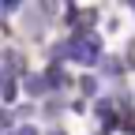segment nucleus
<instances>
[{"mask_svg": "<svg viewBox=\"0 0 135 135\" xmlns=\"http://www.w3.org/2000/svg\"><path fill=\"white\" fill-rule=\"evenodd\" d=\"M98 49H101V41H98V38H90V41H79L71 56H75V60H83V64H94V60H98Z\"/></svg>", "mask_w": 135, "mask_h": 135, "instance_id": "1", "label": "nucleus"}, {"mask_svg": "<svg viewBox=\"0 0 135 135\" xmlns=\"http://www.w3.org/2000/svg\"><path fill=\"white\" fill-rule=\"evenodd\" d=\"M41 90H45L41 79H26V94H41Z\"/></svg>", "mask_w": 135, "mask_h": 135, "instance_id": "2", "label": "nucleus"}, {"mask_svg": "<svg viewBox=\"0 0 135 135\" xmlns=\"http://www.w3.org/2000/svg\"><path fill=\"white\" fill-rule=\"evenodd\" d=\"M19 135H34V131H30V128H23V131H19Z\"/></svg>", "mask_w": 135, "mask_h": 135, "instance_id": "3", "label": "nucleus"}]
</instances>
